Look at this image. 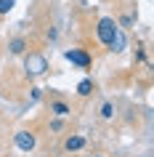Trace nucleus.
Listing matches in <instances>:
<instances>
[{"instance_id":"1","label":"nucleus","mask_w":154,"mask_h":157,"mask_svg":"<svg viewBox=\"0 0 154 157\" xmlns=\"http://www.w3.org/2000/svg\"><path fill=\"white\" fill-rule=\"evenodd\" d=\"M51 69L48 59L43 56L40 51H29V53H24V72L29 80H37V77H43V75Z\"/></svg>"},{"instance_id":"2","label":"nucleus","mask_w":154,"mask_h":157,"mask_svg":"<svg viewBox=\"0 0 154 157\" xmlns=\"http://www.w3.org/2000/svg\"><path fill=\"white\" fill-rule=\"evenodd\" d=\"M117 32H120V27H117V21H114L112 16H101L96 21V40L101 43L106 51H112V43H114V37H117Z\"/></svg>"},{"instance_id":"3","label":"nucleus","mask_w":154,"mask_h":157,"mask_svg":"<svg viewBox=\"0 0 154 157\" xmlns=\"http://www.w3.org/2000/svg\"><path fill=\"white\" fill-rule=\"evenodd\" d=\"M13 144H16V149H21V152H32V149L37 147V136H35L29 128H19V131L13 133Z\"/></svg>"},{"instance_id":"4","label":"nucleus","mask_w":154,"mask_h":157,"mask_svg":"<svg viewBox=\"0 0 154 157\" xmlns=\"http://www.w3.org/2000/svg\"><path fill=\"white\" fill-rule=\"evenodd\" d=\"M64 59H66V61H72V64H77L80 69H90V64H93V59H90V53L85 48H69V51H64Z\"/></svg>"},{"instance_id":"5","label":"nucleus","mask_w":154,"mask_h":157,"mask_svg":"<svg viewBox=\"0 0 154 157\" xmlns=\"http://www.w3.org/2000/svg\"><path fill=\"white\" fill-rule=\"evenodd\" d=\"M88 147V139L82 136V133H69L64 139V144H61V149H64L66 155H74V152H82V149Z\"/></svg>"},{"instance_id":"6","label":"nucleus","mask_w":154,"mask_h":157,"mask_svg":"<svg viewBox=\"0 0 154 157\" xmlns=\"http://www.w3.org/2000/svg\"><path fill=\"white\" fill-rule=\"evenodd\" d=\"M48 112H51V117H69L72 115V107H69L66 99L53 96V99H48Z\"/></svg>"},{"instance_id":"7","label":"nucleus","mask_w":154,"mask_h":157,"mask_svg":"<svg viewBox=\"0 0 154 157\" xmlns=\"http://www.w3.org/2000/svg\"><path fill=\"white\" fill-rule=\"evenodd\" d=\"M27 51H29V37L16 35V37H11V40H8V53H13V56H24Z\"/></svg>"},{"instance_id":"8","label":"nucleus","mask_w":154,"mask_h":157,"mask_svg":"<svg viewBox=\"0 0 154 157\" xmlns=\"http://www.w3.org/2000/svg\"><path fill=\"white\" fill-rule=\"evenodd\" d=\"M114 117H117V104H114V101H101V107H98V120L109 123Z\"/></svg>"},{"instance_id":"9","label":"nucleus","mask_w":154,"mask_h":157,"mask_svg":"<svg viewBox=\"0 0 154 157\" xmlns=\"http://www.w3.org/2000/svg\"><path fill=\"white\" fill-rule=\"evenodd\" d=\"M90 93H93V80H88V77L80 80V85H77V96H80V99H88Z\"/></svg>"},{"instance_id":"10","label":"nucleus","mask_w":154,"mask_h":157,"mask_svg":"<svg viewBox=\"0 0 154 157\" xmlns=\"http://www.w3.org/2000/svg\"><path fill=\"white\" fill-rule=\"evenodd\" d=\"M48 131H51V133H64V131H66V120H64V117H51Z\"/></svg>"},{"instance_id":"11","label":"nucleus","mask_w":154,"mask_h":157,"mask_svg":"<svg viewBox=\"0 0 154 157\" xmlns=\"http://www.w3.org/2000/svg\"><path fill=\"white\" fill-rule=\"evenodd\" d=\"M13 6H16V0H0V16H6Z\"/></svg>"},{"instance_id":"12","label":"nucleus","mask_w":154,"mask_h":157,"mask_svg":"<svg viewBox=\"0 0 154 157\" xmlns=\"http://www.w3.org/2000/svg\"><path fill=\"white\" fill-rule=\"evenodd\" d=\"M136 61H146V51H144V45H136Z\"/></svg>"},{"instance_id":"13","label":"nucleus","mask_w":154,"mask_h":157,"mask_svg":"<svg viewBox=\"0 0 154 157\" xmlns=\"http://www.w3.org/2000/svg\"><path fill=\"white\" fill-rule=\"evenodd\" d=\"M40 96H43V93H40V88H32V101H37Z\"/></svg>"},{"instance_id":"14","label":"nucleus","mask_w":154,"mask_h":157,"mask_svg":"<svg viewBox=\"0 0 154 157\" xmlns=\"http://www.w3.org/2000/svg\"><path fill=\"white\" fill-rule=\"evenodd\" d=\"M90 157H109L106 152H96V155H90Z\"/></svg>"}]
</instances>
